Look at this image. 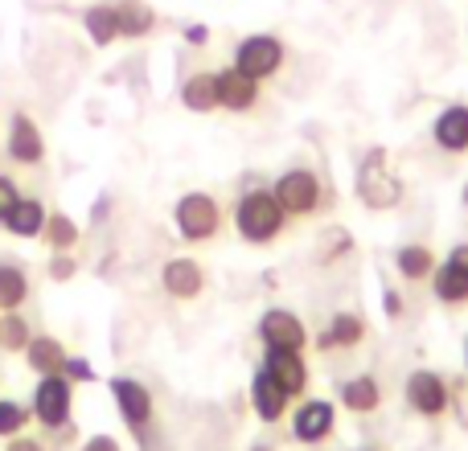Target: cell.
Listing matches in <instances>:
<instances>
[{
    "label": "cell",
    "mask_w": 468,
    "mask_h": 451,
    "mask_svg": "<svg viewBox=\"0 0 468 451\" xmlns=\"http://www.w3.org/2000/svg\"><path fill=\"white\" fill-rule=\"evenodd\" d=\"M230 222H234V234H239L247 246H271V242L283 238V230H288V214H283V205L275 202L271 189L255 185V189H242L239 202H234L230 210Z\"/></svg>",
    "instance_id": "6da1fadb"
},
{
    "label": "cell",
    "mask_w": 468,
    "mask_h": 451,
    "mask_svg": "<svg viewBox=\"0 0 468 451\" xmlns=\"http://www.w3.org/2000/svg\"><path fill=\"white\" fill-rule=\"evenodd\" d=\"M173 226H177V234L189 242V246H202V242H214L222 234L227 214H222V205L214 194L194 189V194L177 197V205H173Z\"/></svg>",
    "instance_id": "7a4b0ae2"
},
{
    "label": "cell",
    "mask_w": 468,
    "mask_h": 451,
    "mask_svg": "<svg viewBox=\"0 0 468 451\" xmlns=\"http://www.w3.org/2000/svg\"><path fill=\"white\" fill-rule=\"evenodd\" d=\"M107 390H112V403H115V411H120L123 427L140 439V447H148L153 444V423H156L153 390L140 378H128V373H115V378L107 382Z\"/></svg>",
    "instance_id": "3957f363"
},
{
    "label": "cell",
    "mask_w": 468,
    "mask_h": 451,
    "mask_svg": "<svg viewBox=\"0 0 468 451\" xmlns=\"http://www.w3.org/2000/svg\"><path fill=\"white\" fill-rule=\"evenodd\" d=\"M354 189H357V202L378 214L395 210V205L403 202V181L387 169V148H370V152H366V161L357 164Z\"/></svg>",
    "instance_id": "277c9868"
},
{
    "label": "cell",
    "mask_w": 468,
    "mask_h": 451,
    "mask_svg": "<svg viewBox=\"0 0 468 451\" xmlns=\"http://www.w3.org/2000/svg\"><path fill=\"white\" fill-rule=\"evenodd\" d=\"M271 194H275V202L283 205L288 218H313L324 202V181L316 169L292 164V169H283L280 177L271 181Z\"/></svg>",
    "instance_id": "5b68a950"
},
{
    "label": "cell",
    "mask_w": 468,
    "mask_h": 451,
    "mask_svg": "<svg viewBox=\"0 0 468 451\" xmlns=\"http://www.w3.org/2000/svg\"><path fill=\"white\" fill-rule=\"evenodd\" d=\"M283 62H288V46H283L275 33H247V37L234 41L230 66L242 70L247 79H255V82L275 79V74L283 70Z\"/></svg>",
    "instance_id": "8992f818"
},
{
    "label": "cell",
    "mask_w": 468,
    "mask_h": 451,
    "mask_svg": "<svg viewBox=\"0 0 468 451\" xmlns=\"http://www.w3.org/2000/svg\"><path fill=\"white\" fill-rule=\"evenodd\" d=\"M29 411H33V423H37L41 431H49V435L66 431L70 427V411H74V382H66L62 373H58V378H37Z\"/></svg>",
    "instance_id": "52a82bcc"
},
{
    "label": "cell",
    "mask_w": 468,
    "mask_h": 451,
    "mask_svg": "<svg viewBox=\"0 0 468 451\" xmlns=\"http://www.w3.org/2000/svg\"><path fill=\"white\" fill-rule=\"evenodd\" d=\"M403 394H407V406H411L420 419H444V414L452 411V386H448V378L436 370H411Z\"/></svg>",
    "instance_id": "ba28073f"
},
{
    "label": "cell",
    "mask_w": 468,
    "mask_h": 451,
    "mask_svg": "<svg viewBox=\"0 0 468 451\" xmlns=\"http://www.w3.org/2000/svg\"><path fill=\"white\" fill-rule=\"evenodd\" d=\"M46 131L37 128V120L25 111L8 115V131H5V156L21 169H41L46 164Z\"/></svg>",
    "instance_id": "9c48e42d"
},
{
    "label": "cell",
    "mask_w": 468,
    "mask_h": 451,
    "mask_svg": "<svg viewBox=\"0 0 468 451\" xmlns=\"http://www.w3.org/2000/svg\"><path fill=\"white\" fill-rule=\"evenodd\" d=\"M288 419H292V439L316 447L337 431V406H333L329 398H296Z\"/></svg>",
    "instance_id": "30bf717a"
},
{
    "label": "cell",
    "mask_w": 468,
    "mask_h": 451,
    "mask_svg": "<svg viewBox=\"0 0 468 451\" xmlns=\"http://www.w3.org/2000/svg\"><path fill=\"white\" fill-rule=\"evenodd\" d=\"M428 283H431L436 304H448V308L468 304V242H456V246L440 258Z\"/></svg>",
    "instance_id": "8fae6325"
},
{
    "label": "cell",
    "mask_w": 468,
    "mask_h": 451,
    "mask_svg": "<svg viewBox=\"0 0 468 451\" xmlns=\"http://www.w3.org/2000/svg\"><path fill=\"white\" fill-rule=\"evenodd\" d=\"M263 349H292V353H304L308 349V329L292 308H267L255 324Z\"/></svg>",
    "instance_id": "7c38bea8"
},
{
    "label": "cell",
    "mask_w": 468,
    "mask_h": 451,
    "mask_svg": "<svg viewBox=\"0 0 468 451\" xmlns=\"http://www.w3.org/2000/svg\"><path fill=\"white\" fill-rule=\"evenodd\" d=\"M161 288H165V296L177 299V304H194V299H202V291H206V267L189 255L165 258Z\"/></svg>",
    "instance_id": "4fadbf2b"
},
{
    "label": "cell",
    "mask_w": 468,
    "mask_h": 451,
    "mask_svg": "<svg viewBox=\"0 0 468 451\" xmlns=\"http://www.w3.org/2000/svg\"><path fill=\"white\" fill-rule=\"evenodd\" d=\"M259 365L280 382L283 394H288L292 403L308 394V362H304V353H292V349H263V362Z\"/></svg>",
    "instance_id": "5bb4252c"
},
{
    "label": "cell",
    "mask_w": 468,
    "mask_h": 451,
    "mask_svg": "<svg viewBox=\"0 0 468 451\" xmlns=\"http://www.w3.org/2000/svg\"><path fill=\"white\" fill-rule=\"evenodd\" d=\"M247 394H250V411H255V419H259V423H267V427H271V423L288 419L292 398L283 394V386L263 370V365H259V370L250 373V390H247Z\"/></svg>",
    "instance_id": "9a60e30c"
},
{
    "label": "cell",
    "mask_w": 468,
    "mask_h": 451,
    "mask_svg": "<svg viewBox=\"0 0 468 451\" xmlns=\"http://www.w3.org/2000/svg\"><path fill=\"white\" fill-rule=\"evenodd\" d=\"M259 99H263V82L247 79L242 70H234V66H222L218 70V107L230 115H250L259 107Z\"/></svg>",
    "instance_id": "2e32d148"
},
{
    "label": "cell",
    "mask_w": 468,
    "mask_h": 451,
    "mask_svg": "<svg viewBox=\"0 0 468 451\" xmlns=\"http://www.w3.org/2000/svg\"><path fill=\"white\" fill-rule=\"evenodd\" d=\"M431 144L448 156L468 152V103H448L431 120Z\"/></svg>",
    "instance_id": "e0dca14e"
},
{
    "label": "cell",
    "mask_w": 468,
    "mask_h": 451,
    "mask_svg": "<svg viewBox=\"0 0 468 451\" xmlns=\"http://www.w3.org/2000/svg\"><path fill=\"white\" fill-rule=\"evenodd\" d=\"M366 332H370V324H366L357 312H333V320L316 332V349H321V353H337V349H346L349 353V349H357L366 341Z\"/></svg>",
    "instance_id": "ac0fdd59"
},
{
    "label": "cell",
    "mask_w": 468,
    "mask_h": 451,
    "mask_svg": "<svg viewBox=\"0 0 468 451\" xmlns=\"http://www.w3.org/2000/svg\"><path fill=\"white\" fill-rule=\"evenodd\" d=\"M25 365H29L37 378H58V373L66 370V345L58 337H49V332H33V341L25 345Z\"/></svg>",
    "instance_id": "d6986e66"
},
{
    "label": "cell",
    "mask_w": 468,
    "mask_h": 451,
    "mask_svg": "<svg viewBox=\"0 0 468 451\" xmlns=\"http://www.w3.org/2000/svg\"><path fill=\"white\" fill-rule=\"evenodd\" d=\"M337 403L349 414H374L382 406V386L374 373H354V378H341L337 386Z\"/></svg>",
    "instance_id": "ffe728a7"
},
{
    "label": "cell",
    "mask_w": 468,
    "mask_h": 451,
    "mask_svg": "<svg viewBox=\"0 0 468 451\" xmlns=\"http://www.w3.org/2000/svg\"><path fill=\"white\" fill-rule=\"evenodd\" d=\"M181 107L186 111H194V115H214V111H222L218 107V70H197V74H189L186 82H181Z\"/></svg>",
    "instance_id": "44dd1931"
},
{
    "label": "cell",
    "mask_w": 468,
    "mask_h": 451,
    "mask_svg": "<svg viewBox=\"0 0 468 451\" xmlns=\"http://www.w3.org/2000/svg\"><path fill=\"white\" fill-rule=\"evenodd\" d=\"M46 214H49V205L41 202V197H21L0 226H5V234H13V238L33 242V238H41V230H46Z\"/></svg>",
    "instance_id": "7402d4cb"
},
{
    "label": "cell",
    "mask_w": 468,
    "mask_h": 451,
    "mask_svg": "<svg viewBox=\"0 0 468 451\" xmlns=\"http://www.w3.org/2000/svg\"><path fill=\"white\" fill-rule=\"evenodd\" d=\"M82 29H87L90 46L107 49L120 41V13H115V0H99V5L82 8Z\"/></svg>",
    "instance_id": "603a6c76"
},
{
    "label": "cell",
    "mask_w": 468,
    "mask_h": 451,
    "mask_svg": "<svg viewBox=\"0 0 468 451\" xmlns=\"http://www.w3.org/2000/svg\"><path fill=\"white\" fill-rule=\"evenodd\" d=\"M115 13H120V37L123 41H144L148 33H156L161 16L148 0H115Z\"/></svg>",
    "instance_id": "cb8c5ba5"
},
{
    "label": "cell",
    "mask_w": 468,
    "mask_h": 451,
    "mask_svg": "<svg viewBox=\"0 0 468 451\" xmlns=\"http://www.w3.org/2000/svg\"><path fill=\"white\" fill-rule=\"evenodd\" d=\"M436 250L431 246H423V242H407V246H399L395 250V271H399V279H407L415 288V283H428L431 279V271H436Z\"/></svg>",
    "instance_id": "d4e9b609"
},
{
    "label": "cell",
    "mask_w": 468,
    "mask_h": 451,
    "mask_svg": "<svg viewBox=\"0 0 468 451\" xmlns=\"http://www.w3.org/2000/svg\"><path fill=\"white\" fill-rule=\"evenodd\" d=\"M33 296L29 271H25L16 258H0V312H16L25 308Z\"/></svg>",
    "instance_id": "484cf974"
},
{
    "label": "cell",
    "mask_w": 468,
    "mask_h": 451,
    "mask_svg": "<svg viewBox=\"0 0 468 451\" xmlns=\"http://www.w3.org/2000/svg\"><path fill=\"white\" fill-rule=\"evenodd\" d=\"M79 238H82L79 222H74L66 210H49V214H46V230H41V242L49 246V255H54V250H74V246H79Z\"/></svg>",
    "instance_id": "4316f807"
},
{
    "label": "cell",
    "mask_w": 468,
    "mask_h": 451,
    "mask_svg": "<svg viewBox=\"0 0 468 451\" xmlns=\"http://www.w3.org/2000/svg\"><path fill=\"white\" fill-rule=\"evenodd\" d=\"M29 341H33V324L21 308L16 312H0V353H25Z\"/></svg>",
    "instance_id": "83f0119b"
},
{
    "label": "cell",
    "mask_w": 468,
    "mask_h": 451,
    "mask_svg": "<svg viewBox=\"0 0 468 451\" xmlns=\"http://www.w3.org/2000/svg\"><path fill=\"white\" fill-rule=\"evenodd\" d=\"M33 423V411L25 403H13V398H0V439L25 435V427Z\"/></svg>",
    "instance_id": "f1b7e54d"
},
{
    "label": "cell",
    "mask_w": 468,
    "mask_h": 451,
    "mask_svg": "<svg viewBox=\"0 0 468 451\" xmlns=\"http://www.w3.org/2000/svg\"><path fill=\"white\" fill-rule=\"evenodd\" d=\"M46 275L54 283H70L74 275H79V258H74V250H54L46 263Z\"/></svg>",
    "instance_id": "f546056e"
},
{
    "label": "cell",
    "mask_w": 468,
    "mask_h": 451,
    "mask_svg": "<svg viewBox=\"0 0 468 451\" xmlns=\"http://www.w3.org/2000/svg\"><path fill=\"white\" fill-rule=\"evenodd\" d=\"M62 378H66V382H74V386H87V382H99V373H95V365H90L87 357L70 353V357H66Z\"/></svg>",
    "instance_id": "4dcf8cb0"
},
{
    "label": "cell",
    "mask_w": 468,
    "mask_h": 451,
    "mask_svg": "<svg viewBox=\"0 0 468 451\" xmlns=\"http://www.w3.org/2000/svg\"><path fill=\"white\" fill-rule=\"evenodd\" d=\"M21 202V189H16V177L13 173H0V222L8 218V210Z\"/></svg>",
    "instance_id": "1f68e13d"
},
{
    "label": "cell",
    "mask_w": 468,
    "mask_h": 451,
    "mask_svg": "<svg viewBox=\"0 0 468 451\" xmlns=\"http://www.w3.org/2000/svg\"><path fill=\"white\" fill-rule=\"evenodd\" d=\"M382 312H387V320H403V312H407L403 291H395V288L382 291Z\"/></svg>",
    "instance_id": "d6a6232c"
},
{
    "label": "cell",
    "mask_w": 468,
    "mask_h": 451,
    "mask_svg": "<svg viewBox=\"0 0 468 451\" xmlns=\"http://www.w3.org/2000/svg\"><path fill=\"white\" fill-rule=\"evenodd\" d=\"M181 41H186L189 49H206L210 46V29H206V25H186V29H181Z\"/></svg>",
    "instance_id": "836d02e7"
},
{
    "label": "cell",
    "mask_w": 468,
    "mask_h": 451,
    "mask_svg": "<svg viewBox=\"0 0 468 451\" xmlns=\"http://www.w3.org/2000/svg\"><path fill=\"white\" fill-rule=\"evenodd\" d=\"M324 242H333V246H329V250H324V255H321L324 263H329L333 255H341V250H349V234H346V230H329V234H324Z\"/></svg>",
    "instance_id": "e575fe53"
},
{
    "label": "cell",
    "mask_w": 468,
    "mask_h": 451,
    "mask_svg": "<svg viewBox=\"0 0 468 451\" xmlns=\"http://www.w3.org/2000/svg\"><path fill=\"white\" fill-rule=\"evenodd\" d=\"M5 451H46V439H37V435H13Z\"/></svg>",
    "instance_id": "d590c367"
},
{
    "label": "cell",
    "mask_w": 468,
    "mask_h": 451,
    "mask_svg": "<svg viewBox=\"0 0 468 451\" xmlns=\"http://www.w3.org/2000/svg\"><path fill=\"white\" fill-rule=\"evenodd\" d=\"M79 451H123V447H120V439L115 435H90Z\"/></svg>",
    "instance_id": "8d00e7d4"
},
{
    "label": "cell",
    "mask_w": 468,
    "mask_h": 451,
    "mask_svg": "<svg viewBox=\"0 0 468 451\" xmlns=\"http://www.w3.org/2000/svg\"><path fill=\"white\" fill-rule=\"evenodd\" d=\"M247 451H271V447H267V444H255V447H247Z\"/></svg>",
    "instance_id": "74e56055"
},
{
    "label": "cell",
    "mask_w": 468,
    "mask_h": 451,
    "mask_svg": "<svg viewBox=\"0 0 468 451\" xmlns=\"http://www.w3.org/2000/svg\"><path fill=\"white\" fill-rule=\"evenodd\" d=\"M464 370H468V345H464Z\"/></svg>",
    "instance_id": "f35d334b"
},
{
    "label": "cell",
    "mask_w": 468,
    "mask_h": 451,
    "mask_svg": "<svg viewBox=\"0 0 468 451\" xmlns=\"http://www.w3.org/2000/svg\"><path fill=\"white\" fill-rule=\"evenodd\" d=\"M464 205H468V185H464Z\"/></svg>",
    "instance_id": "ab89813d"
},
{
    "label": "cell",
    "mask_w": 468,
    "mask_h": 451,
    "mask_svg": "<svg viewBox=\"0 0 468 451\" xmlns=\"http://www.w3.org/2000/svg\"><path fill=\"white\" fill-rule=\"evenodd\" d=\"M357 451H374V447H357Z\"/></svg>",
    "instance_id": "60d3db41"
}]
</instances>
